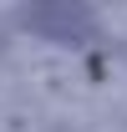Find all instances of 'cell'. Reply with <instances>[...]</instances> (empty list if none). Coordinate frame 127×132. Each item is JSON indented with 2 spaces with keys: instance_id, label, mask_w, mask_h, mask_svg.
I'll list each match as a JSON object with an SVG mask.
<instances>
[{
  "instance_id": "cell-1",
  "label": "cell",
  "mask_w": 127,
  "mask_h": 132,
  "mask_svg": "<svg viewBox=\"0 0 127 132\" xmlns=\"http://www.w3.org/2000/svg\"><path fill=\"white\" fill-rule=\"evenodd\" d=\"M20 26L41 41H56V46H81L97 36V10L81 0H36L20 10Z\"/></svg>"
}]
</instances>
